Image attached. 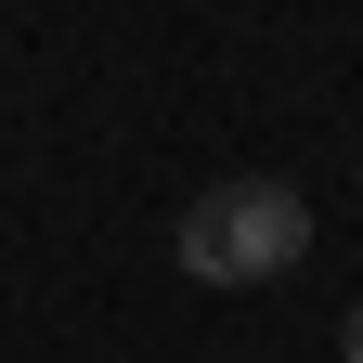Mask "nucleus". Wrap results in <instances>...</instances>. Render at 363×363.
Here are the masks:
<instances>
[{
	"label": "nucleus",
	"instance_id": "obj_2",
	"mask_svg": "<svg viewBox=\"0 0 363 363\" xmlns=\"http://www.w3.org/2000/svg\"><path fill=\"white\" fill-rule=\"evenodd\" d=\"M337 363H363V298H350V325H337Z\"/></svg>",
	"mask_w": 363,
	"mask_h": 363
},
{
	"label": "nucleus",
	"instance_id": "obj_1",
	"mask_svg": "<svg viewBox=\"0 0 363 363\" xmlns=\"http://www.w3.org/2000/svg\"><path fill=\"white\" fill-rule=\"evenodd\" d=\"M298 247H311V208H298V182H272V169L208 182V195L182 208V234H169V259L195 272V286H272V272H298Z\"/></svg>",
	"mask_w": 363,
	"mask_h": 363
}]
</instances>
